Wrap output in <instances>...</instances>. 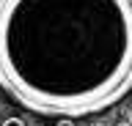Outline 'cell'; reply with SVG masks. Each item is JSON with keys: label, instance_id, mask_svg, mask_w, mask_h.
I'll return each instance as SVG.
<instances>
[{"label": "cell", "instance_id": "obj_1", "mask_svg": "<svg viewBox=\"0 0 132 126\" xmlns=\"http://www.w3.org/2000/svg\"><path fill=\"white\" fill-rule=\"evenodd\" d=\"M0 88L39 115L113 107L132 91V0H0Z\"/></svg>", "mask_w": 132, "mask_h": 126}, {"label": "cell", "instance_id": "obj_2", "mask_svg": "<svg viewBox=\"0 0 132 126\" xmlns=\"http://www.w3.org/2000/svg\"><path fill=\"white\" fill-rule=\"evenodd\" d=\"M3 126H25V121H22V118H6Z\"/></svg>", "mask_w": 132, "mask_h": 126}, {"label": "cell", "instance_id": "obj_3", "mask_svg": "<svg viewBox=\"0 0 132 126\" xmlns=\"http://www.w3.org/2000/svg\"><path fill=\"white\" fill-rule=\"evenodd\" d=\"M58 126H74V121H72V118H61V121H58Z\"/></svg>", "mask_w": 132, "mask_h": 126}, {"label": "cell", "instance_id": "obj_4", "mask_svg": "<svg viewBox=\"0 0 132 126\" xmlns=\"http://www.w3.org/2000/svg\"><path fill=\"white\" fill-rule=\"evenodd\" d=\"M116 126H132V123H129V121H124V123H116Z\"/></svg>", "mask_w": 132, "mask_h": 126}]
</instances>
